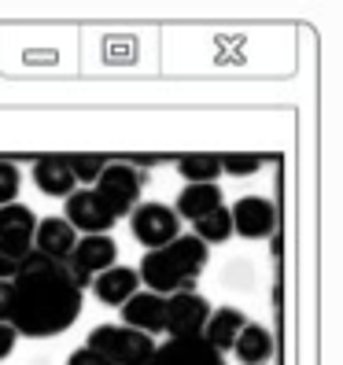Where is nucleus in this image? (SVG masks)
<instances>
[{"label": "nucleus", "instance_id": "1", "mask_svg": "<svg viewBox=\"0 0 343 365\" xmlns=\"http://www.w3.org/2000/svg\"><path fill=\"white\" fill-rule=\"evenodd\" d=\"M11 288V310L8 325L19 336L48 339L67 332L78 314H81V288L71 281V273L63 262H52L45 255H26L19 273L8 281Z\"/></svg>", "mask_w": 343, "mask_h": 365}, {"label": "nucleus", "instance_id": "2", "mask_svg": "<svg viewBox=\"0 0 343 365\" xmlns=\"http://www.w3.org/2000/svg\"><path fill=\"white\" fill-rule=\"evenodd\" d=\"M207 262H210V247L196 240L192 232H181L166 247L148 251L137 266V277H140V288L166 299L178 292H196V281L207 269Z\"/></svg>", "mask_w": 343, "mask_h": 365}, {"label": "nucleus", "instance_id": "3", "mask_svg": "<svg viewBox=\"0 0 343 365\" xmlns=\"http://www.w3.org/2000/svg\"><path fill=\"white\" fill-rule=\"evenodd\" d=\"M85 347L96 351L111 365H148L152 354H155V339L144 336V332L126 329V325H100V329L89 332Z\"/></svg>", "mask_w": 343, "mask_h": 365}, {"label": "nucleus", "instance_id": "4", "mask_svg": "<svg viewBox=\"0 0 343 365\" xmlns=\"http://www.w3.org/2000/svg\"><path fill=\"white\" fill-rule=\"evenodd\" d=\"M140 188H144V178L130 163H107L103 174L96 178L93 192L96 200L107 207V214L118 222V218H130V210L140 203Z\"/></svg>", "mask_w": 343, "mask_h": 365}, {"label": "nucleus", "instance_id": "5", "mask_svg": "<svg viewBox=\"0 0 343 365\" xmlns=\"http://www.w3.org/2000/svg\"><path fill=\"white\" fill-rule=\"evenodd\" d=\"M67 273H71V281L85 292L93 284V277H100L103 269H111L118 266V244H115V236L111 232H96V236H78V244L71 247L67 255Z\"/></svg>", "mask_w": 343, "mask_h": 365}, {"label": "nucleus", "instance_id": "6", "mask_svg": "<svg viewBox=\"0 0 343 365\" xmlns=\"http://www.w3.org/2000/svg\"><path fill=\"white\" fill-rule=\"evenodd\" d=\"M130 232L140 247L159 251V247H166L170 240L181 236V218L174 214V207H166V203H137L130 210Z\"/></svg>", "mask_w": 343, "mask_h": 365}, {"label": "nucleus", "instance_id": "7", "mask_svg": "<svg viewBox=\"0 0 343 365\" xmlns=\"http://www.w3.org/2000/svg\"><path fill=\"white\" fill-rule=\"evenodd\" d=\"M210 317V303L200 292H178L166 295V336L170 339H200Z\"/></svg>", "mask_w": 343, "mask_h": 365}, {"label": "nucleus", "instance_id": "8", "mask_svg": "<svg viewBox=\"0 0 343 365\" xmlns=\"http://www.w3.org/2000/svg\"><path fill=\"white\" fill-rule=\"evenodd\" d=\"M232 218V236H244V240H266L277 232V207L266 196H244L229 207Z\"/></svg>", "mask_w": 343, "mask_h": 365}, {"label": "nucleus", "instance_id": "9", "mask_svg": "<svg viewBox=\"0 0 343 365\" xmlns=\"http://www.w3.org/2000/svg\"><path fill=\"white\" fill-rule=\"evenodd\" d=\"M59 218L67 222L74 232H81V236L111 232V225H115V218H111V214H107V207L96 200L93 188H74L71 196H67V207H63Z\"/></svg>", "mask_w": 343, "mask_h": 365}, {"label": "nucleus", "instance_id": "10", "mask_svg": "<svg viewBox=\"0 0 343 365\" xmlns=\"http://www.w3.org/2000/svg\"><path fill=\"white\" fill-rule=\"evenodd\" d=\"M118 310H122V325L133 329V332H144V336L155 339L166 329V299L155 295V292H148V288L130 295Z\"/></svg>", "mask_w": 343, "mask_h": 365}, {"label": "nucleus", "instance_id": "11", "mask_svg": "<svg viewBox=\"0 0 343 365\" xmlns=\"http://www.w3.org/2000/svg\"><path fill=\"white\" fill-rule=\"evenodd\" d=\"M34 229H37V214L26 207V203H8L0 207V247L26 259L34 251Z\"/></svg>", "mask_w": 343, "mask_h": 365}, {"label": "nucleus", "instance_id": "12", "mask_svg": "<svg viewBox=\"0 0 343 365\" xmlns=\"http://www.w3.org/2000/svg\"><path fill=\"white\" fill-rule=\"evenodd\" d=\"M78 244V232L63 218H37L34 229V255H45L52 262H67L71 247Z\"/></svg>", "mask_w": 343, "mask_h": 365}, {"label": "nucleus", "instance_id": "13", "mask_svg": "<svg viewBox=\"0 0 343 365\" xmlns=\"http://www.w3.org/2000/svg\"><path fill=\"white\" fill-rule=\"evenodd\" d=\"M93 295L100 299L103 307H122L130 295L140 292V277L133 266H111V269H103L100 277H93Z\"/></svg>", "mask_w": 343, "mask_h": 365}, {"label": "nucleus", "instance_id": "14", "mask_svg": "<svg viewBox=\"0 0 343 365\" xmlns=\"http://www.w3.org/2000/svg\"><path fill=\"white\" fill-rule=\"evenodd\" d=\"M247 325V317H244V310H237V307H222V310H210V317H207V325H203V343L214 351V354H225V351H232V343H237V336H240V329Z\"/></svg>", "mask_w": 343, "mask_h": 365}, {"label": "nucleus", "instance_id": "15", "mask_svg": "<svg viewBox=\"0 0 343 365\" xmlns=\"http://www.w3.org/2000/svg\"><path fill=\"white\" fill-rule=\"evenodd\" d=\"M148 365H225V361L203 339H170L166 347H155Z\"/></svg>", "mask_w": 343, "mask_h": 365}, {"label": "nucleus", "instance_id": "16", "mask_svg": "<svg viewBox=\"0 0 343 365\" xmlns=\"http://www.w3.org/2000/svg\"><path fill=\"white\" fill-rule=\"evenodd\" d=\"M34 185L45 192V196H63V200H67L71 192L78 188L67 155H45V159H37L34 163Z\"/></svg>", "mask_w": 343, "mask_h": 365}, {"label": "nucleus", "instance_id": "17", "mask_svg": "<svg viewBox=\"0 0 343 365\" xmlns=\"http://www.w3.org/2000/svg\"><path fill=\"white\" fill-rule=\"evenodd\" d=\"M222 207V188L218 185H185L181 188V196H178V207H174V214L181 222H200V218H207L210 210H218Z\"/></svg>", "mask_w": 343, "mask_h": 365}, {"label": "nucleus", "instance_id": "18", "mask_svg": "<svg viewBox=\"0 0 343 365\" xmlns=\"http://www.w3.org/2000/svg\"><path fill=\"white\" fill-rule=\"evenodd\" d=\"M232 354H237L244 365H266L273 354V332L266 325H247L240 329L237 343H232Z\"/></svg>", "mask_w": 343, "mask_h": 365}, {"label": "nucleus", "instance_id": "19", "mask_svg": "<svg viewBox=\"0 0 343 365\" xmlns=\"http://www.w3.org/2000/svg\"><path fill=\"white\" fill-rule=\"evenodd\" d=\"M178 174L185 178V185H218V178H222V155H207V152L181 155L178 159Z\"/></svg>", "mask_w": 343, "mask_h": 365}, {"label": "nucleus", "instance_id": "20", "mask_svg": "<svg viewBox=\"0 0 343 365\" xmlns=\"http://www.w3.org/2000/svg\"><path fill=\"white\" fill-rule=\"evenodd\" d=\"M192 236H196V240H203L207 247H210V244H225L229 236H232V218H229V207L222 203L218 210H210L207 218L192 222Z\"/></svg>", "mask_w": 343, "mask_h": 365}, {"label": "nucleus", "instance_id": "21", "mask_svg": "<svg viewBox=\"0 0 343 365\" xmlns=\"http://www.w3.org/2000/svg\"><path fill=\"white\" fill-rule=\"evenodd\" d=\"M67 163H71L74 181H78V185H85V188H93V185H96V178L103 174V166H107V159H103V155H67Z\"/></svg>", "mask_w": 343, "mask_h": 365}, {"label": "nucleus", "instance_id": "22", "mask_svg": "<svg viewBox=\"0 0 343 365\" xmlns=\"http://www.w3.org/2000/svg\"><path fill=\"white\" fill-rule=\"evenodd\" d=\"M19 188H23V174H19V166L0 159V207H8L19 200Z\"/></svg>", "mask_w": 343, "mask_h": 365}, {"label": "nucleus", "instance_id": "23", "mask_svg": "<svg viewBox=\"0 0 343 365\" xmlns=\"http://www.w3.org/2000/svg\"><path fill=\"white\" fill-rule=\"evenodd\" d=\"M259 166H262V159L259 155H237V152H229V155H222V174H232V178H247V174H259Z\"/></svg>", "mask_w": 343, "mask_h": 365}, {"label": "nucleus", "instance_id": "24", "mask_svg": "<svg viewBox=\"0 0 343 365\" xmlns=\"http://www.w3.org/2000/svg\"><path fill=\"white\" fill-rule=\"evenodd\" d=\"M15 343H19V332L8 325V321H0V361H4V358H11Z\"/></svg>", "mask_w": 343, "mask_h": 365}, {"label": "nucleus", "instance_id": "25", "mask_svg": "<svg viewBox=\"0 0 343 365\" xmlns=\"http://www.w3.org/2000/svg\"><path fill=\"white\" fill-rule=\"evenodd\" d=\"M19 266H23V259H19V255H11V251H4V247H0V281H11V277L19 273Z\"/></svg>", "mask_w": 343, "mask_h": 365}, {"label": "nucleus", "instance_id": "26", "mask_svg": "<svg viewBox=\"0 0 343 365\" xmlns=\"http://www.w3.org/2000/svg\"><path fill=\"white\" fill-rule=\"evenodd\" d=\"M67 365H111V361H103L96 351H89V347H78L71 358H67Z\"/></svg>", "mask_w": 343, "mask_h": 365}]
</instances>
